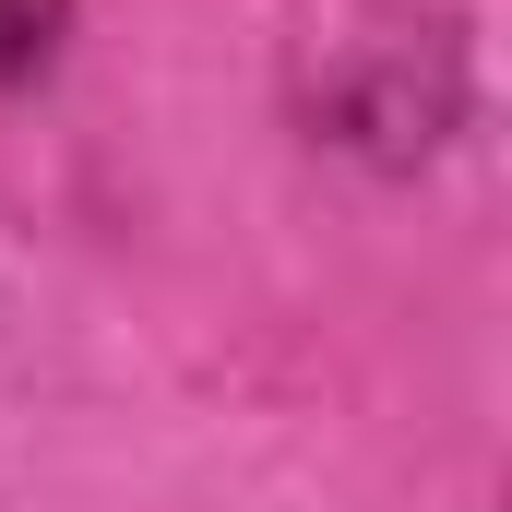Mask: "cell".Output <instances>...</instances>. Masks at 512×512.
Masks as SVG:
<instances>
[{"label": "cell", "instance_id": "cell-1", "mask_svg": "<svg viewBox=\"0 0 512 512\" xmlns=\"http://www.w3.org/2000/svg\"><path fill=\"white\" fill-rule=\"evenodd\" d=\"M60 24H72V0H0V84H24L60 48Z\"/></svg>", "mask_w": 512, "mask_h": 512}]
</instances>
